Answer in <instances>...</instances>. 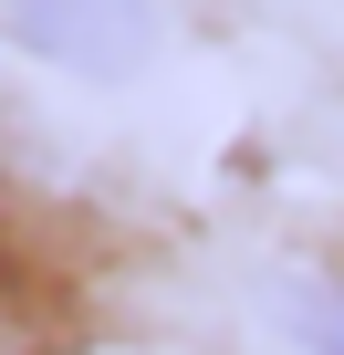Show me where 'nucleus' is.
Returning a JSON list of instances; mask_svg holds the SVG:
<instances>
[{"instance_id":"1","label":"nucleus","mask_w":344,"mask_h":355,"mask_svg":"<svg viewBox=\"0 0 344 355\" xmlns=\"http://www.w3.org/2000/svg\"><path fill=\"white\" fill-rule=\"evenodd\" d=\"M11 21L63 73H125L156 42V0H11Z\"/></svg>"},{"instance_id":"2","label":"nucleus","mask_w":344,"mask_h":355,"mask_svg":"<svg viewBox=\"0 0 344 355\" xmlns=\"http://www.w3.org/2000/svg\"><path fill=\"white\" fill-rule=\"evenodd\" d=\"M302 334H313V355H344V293H323V303L302 313Z\"/></svg>"}]
</instances>
